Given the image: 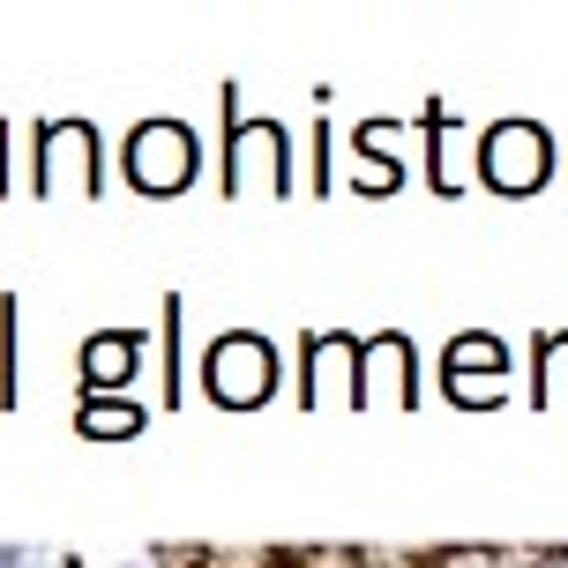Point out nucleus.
Wrapping results in <instances>:
<instances>
[{
  "label": "nucleus",
  "instance_id": "6",
  "mask_svg": "<svg viewBox=\"0 0 568 568\" xmlns=\"http://www.w3.org/2000/svg\"><path fill=\"white\" fill-rule=\"evenodd\" d=\"M501 367H509L501 337H456L449 359H442V374H449V382H501Z\"/></svg>",
  "mask_w": 568,
  "mask_h": 568
},
{
  "label": "nucleus",
  "instance_id": "10",
  "mask_svg": "<svg viewBox=\"0 0 568 568\" xmlns=\"http://www.w3.org/2000/svg\"><path fill=\"white\" fill-rule=\"evenodd\" d=\"M128 367H135V337H90V352H83L90 382H120Z\"/></svg>",
  "mask_w": 568,
  "mask_h": 568
},
{
  "label": "nucleus",
  "instance_id": "12",
  "mask_svg": "<svg viewBox=\"0 0 568 568\" xmlns=\"http://www.w3.org/2000/svg\"><path fill=\"white\" fill-rule=\"evenodd\" d=\"M449 397H464V404H494V397H501V382H449Z\"/></svg>",
  "mask_w": 568,
  "mask_h": 568
},
{
  "label": "nucleus",
  "instance_id": "8",
  "mask_svg": "<svg viewBox=\"0 0 568 568\" xmlns=\"http://www.w3.org/2000/svg\"><path fill=\"white\" fill-rule=\"evenodd\" d=\"M307 367H314V382H307V404H329V389H337V382H344V367H352V344L314 337V344H307Z\"/></svg>",
  "mask_w": 568,
  "mask_h": 568
},
{
  "label": "nucleus",
  "instance_id": "4",
  "mask_svg": "<svg viewBox=\"0 0 568 568\" xmlns=\"http://www.w3.org/2000/svg\"><path fill=\"white\" fill-rule=\"evenodd\" d=\"M38 187H98V128L90 120L38 128Z\"/></svg>",
  "mask_w": 568,
  "mask_h": 568
},
{
  "label": "nucleus",
  "instance_id": "2",
  "mask_svg": "<svg viewBox=\"0 0 568 568\" xmlns=\"http://www.w3.org/2000/svg\"><path fill=\"white\" fill-rule=\"evenodd\" d=\"M128 180L142 195H180L195 180V135L180 120H142L128 135Z\"/></svg>",
  "mask_w": 568,
  "mask_h": 568
},
{
  "label": "nucleus",
  "instance_id": "5",
  "mask_svg": "<svg viewBox=\"0 0 568 568\" xmlns=\"http://www.w3.org/2000/svg\"><path fill=\"white\" fill-rule=\"evenodd\" d=\"M262 158H270V165L284 172V128H270V120H262V128H240V135H232V150H225V172H232V187H247Z\"/></svg>",
  "mask_w": 568,
  "mask_h": 568
},
{
  "label": "nucleus",
  "instance_id": "9",
  "mask_svg": "<svg viewBox=\"0 0 568 568\" xmlns=\"http://www.w3.org/2000/svg\"><path fill=\"white\" fill-rule=\"evenodd\" d=\"M135 426H142L135 397H90L83 404V434H135Z\"/></svg>",
  "mask_w": 568,
  "mask_h": 568
},
{
  "label": "nucleus",
  "instance_id": "11",
  "mask_svg": "<svg viewBox=\"0 0 568 568\" xmlns=\"http://www.w3.org/2000/svg\"><path fill=\"white\" fill-rule=\"evenodd\" d=\"M0 404H16V300H0Z\"/></svg>",
  "mask_w": 568,
  "mask_h": 568
},
{
  "label": "nucleus",
  "instance_id": "1",
  "mask_svg": "<svg viewBox=\"0 0 568 568\" xmlns=\"http://www.w3.org/2000/svg\"><path fill=\"white\" fill-rule=\"evenodd\" d=\"M202 389L232 412H255L270 389H277V352L262 337H217L202 352Z\"/></svg>",
  "mask_w": 568,
  "mask_h": 568
},
{
  "label": "nucleus",
  "instance_id": "7",
  "mask_svg": "<svg viewBox=\"0 0 568 568\" xmlns=\"http://www.w3.org/2000/svg\"><path fill=\"white\" fill-rule=\"evenodd\" d=\"M359 359H367V374H374V382H382V389H397V404L412 397V367H404V344H397V337L367 344ZM374 382H367V389H359V404H374Z\"/></svg>",
  "mask_w": 568,
  "mask_h": 568
},
{
  "label": "nucleus",
  "instance_id": "3",
  "mask_svg": "<svg viewBox=\"0 0 568 568\" xmlns=\"http://www.w3.org/2000/svg\"><path fill=\"white\" fill-rule=\"evenodd\" d=\"M554 165V150H546V128L539 120H501V128H486L479 142V172L501 187V195H531Z\"/></svg>",
  "mask_w": 568,
  "mask_h": 568
},
{
  "label": "nucleus",
  "instance_id": "13",
  "mask_svg": "<svg viewBox=\"0 0 568 568\" xmlns=\"http://www.w3.org/2000/svg\"><path fill=\"white\" fill-rule=\"evenodd\" d=\"M0 568H30V554L23 546H0Z\"/></svg>",
  "mask_w": 568,
  "mask_h": 568
}]
</instances>
